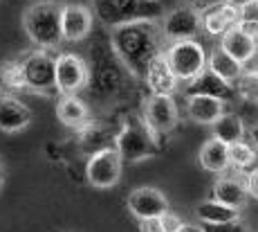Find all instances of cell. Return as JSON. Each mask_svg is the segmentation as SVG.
Instances as JSON below:
<instances>
[{
  "label": "cell",
  "mask_w": 258,
  "mask_h": 232,
  "mask_svg": "<svg viewBox=\"0 0 258 232\" xmlns=\"http://www.w3.org/2000/svg\"><path fill=\"white\" fill-rule=\"evenodd\" d=\"M112 50L128 70V75L144 79L148 72V66L166 50V38L162 34V25L157 18L148 21H133L126 25H119L110 29Z\"/></svg>",
  "instance_id": "1"
},
{
  "label": "cell",
  "mask_w": 258,
  "mask_h": 232,
  "mask_svg": "<svg viewBox=\"0 0 258 232\" xmlns=\"http://www.w3.org/2000/svg\"><path fill=\"white\" fill-rule=\"evenodd\" d=\"M63 5L56 0H41L32 7L25 9L23 14V27L29 41L36 48L45 50H56L63 41V25H61Z\"/></svg>",
  "instance_id": "2"
},
{
  "label": "cell",
  "mask_w": 258,
  "mask_h": 232,
  "mask_svg": "<svg viewBox=\"0 0 258 232\" xmlns=\"http://www.w3.org/2000/svg\"><path fill=\"white\" fill-rule=\"evenodd\" d=\"M160 137L151 131L142 115H126L121 120V129L115 133V149L123 162H142L160 154Z\"/></svg>",
  "instance_id": "3"
},
{
  "label": "cell",
  "mask_w": 258,
  "mask_h": 232,
  "mask_svg": "<svg viewBox=\"0 0 258 232\" xmlns=\"http://www.w3.org/2000/svg\"><path fill=\"white\" fill-rule=\"evenodd\" d=\"M92 12L94 18H99L110 29L133 21L160 18L166 14L160 3H148V0H92Z\"/></svg>",
  "instance_id": "4"
},
{
  "label": "cell",
  "mask_w": 258,
  "mask_h": 232,
  "mask_svg": "<svg viewBox=\"0 0 258 232\" xmlns=\"http://www.w3.org/2000/svg\"><path fill=\"white\" fill-rule=\"evenodd\" d=\"M18 61H21V68H23L25 90L34 92V95H43V97L58 95L56 57L52 54V50L36 48V50L23 54Z\"/></svg>",
  "instance_id": "5"
},
{
  "label": "cell",
  "mask_w": 258,
  "mask_h": 232,
  "mask_svg": "<svg viewBox=\"0 0 258 232\" xmlns=\"http://www.w3.org/2000/svg\"><path fill=\"white\" fill-rule=\"evenodd\" d=\"M164 54L180 83L198 81L207 72V68H209V54H207L205 45L198 38L168 43Z\"/></svg>",
  "instance_id": "6"
},
{
  "label": "cell",
  "mask_w": 258,
  "mask_h": 232,
  "mask_svg": "<svg viewBox=\"0 0 258 232\" xmlns=\"http://www.w3.org/2000/svg\"><path fill=\"white\" fill-rule=\"evenodd\" d=\"M160 25L166 43L191 41L202 32V12H198L193 5H180L168 9L160 18Z\"/></svg>",
  "instance_id": "7"
},
{
  "label": "cell",
  "mask_w": 258,
  "mask_h": 232,
  "mask_svg": "<svg viewBox=\"0 0 258 232\" xmlns=\"http://www.w3.org/2000/svg\"><path fill=\"white\" fill-rule=\"evenodd\" d=\"M90 83V63L74 52L56 54V88L58 95H79Z\"/></svg>",
  "instance_id": "8"
},
{
  "label": "cell",
  "mask_w": 258,
  "mask_h": 232,
  "mask_svg": "<svg viewBox=\"0 0 258 232\" xmlns=\"http://www.w3.org/2000/svg\"><path fill=\"white\" fill-rule=\"evenodd\" d=\"M121 169H123V160L115 147L97 151V154L88 156L86 162L88 185L97 187V190H110L121 180Z\"/></svg>",
  "instance_id": "9"
},
{
  "label": "cell",
  "mask_w": 258,
  "mask_h": 232,
  "mask_svg": "<svg viewBox=\"0 0 258 232\" xmlns=\"http://www.w3.org/2000/svg\"><path fill=\"white\" fill-rule=\"evenodd\" d=\"M142 117L151 126V131L157 137H162L177 126L180 111H177V104L173 100V95H148L144 100Z\"/></svg>",
  "instance_id": "10"
},
{
  "label": "cell",
  "mask_w": 258,
  "mask_h": 232,
  "mask_svg": "<svg viewBox=\"0 0 258 232\" xmlns=\"http://www.w3.org/2000/svg\"><path fill=\"white\" fill-rule=\"evenodd\" d=\"M126 207L137 221L144 219H160L164 212H168V199L162 190L151 185L144 187H135V190L128 194L126 199Z\"/></svg>",
  "instance_id": "11"
},
{
  "label": "cell",
  "mask_w": 258,
  "mask_h": 232,
  "mask_svg": "<svg viewBox=\"0 0 258 232\" xmlns=\"http://www.w3.org/2000/svg\"><path fill=\"white\" fill-rule=\"evenodd\" d=\"M61 25H63V41L68 43L86 41L94 27L92 7H86L81 3H66L61 14Z\"/></svg>",
  "instance_id": "12"
},
{
  "label": "cell",
  "mask_w": 258,
  "mask_h": 232,
  "mask_svg": "<svg viewBox=\"0 0 258 232\" xmlns=\"http://www.w3.org/2000/svg\"><path fill=\"white\" fill-rule=\"evenodd\" d=\"M186 115L193 124L213 126L225 115V100L209 92H191L186 97Z\"/></svg>",
  "instance_id": "13"
},
{
  "label": "cell",
  "mask_w": 258,
  "mask_h": 232,
  "mask_svg": "<svg viewBox=\"0 0 258 232\" xmlns=\"http://www.w3.org/2000/svg\"><path fill=\"white\" fill-rule=\"evenodd\" d=\"M238 23H240V7L227 3V0L211 5L202 12V29L209 36H222Z\"/></svg>",
  "instance_id": "14"
},
{
  "label": "cell",
  "mask_w": 258,
  "mask_h": 232,
  "mask_svg": "<svg viewBox=\"0 0 258 232\" xmlns=\"http://www.w3.org/2000/svg\"><path fill=\"white\" fill-rule=\"evenodd\" d=\"M32 124V111L16 95H0V131L21 133Z\"/></svg>",
  "instance_id": "15"
},
{
  "label": "cell",
  "mask_w": 258,
  "mask_h": 232,
  "mask_svg": "<svg viewBox=\"0 0 258 232\" xmlns=\"http://www.w3.org/2000/svg\"><path fill=\"white\" fill-rule=\"evenodd\" d=\"M211 199L222 205H229L234 210H242L247 205L249 192L242 178L238 176H220L211 187Z\"/></svg>",
  "instance_id": "16"
},
{
  "label": "cell",
  "mask_w": 258,
  "mask_h": 232,
  "mask_svg": "<svg viewBox=\"0 0 258 232\" xmlns=\"http://www.w3.org/2000/svg\"><path fill=\"white\" fill-rule=\"evenodd\" d=\"M151 95H173L177 90V77L173 72L171 63L166 61V54H160L155 61L148 66V72L144 77Z\"/></svg>",
  "instance_id": "17"
},
{
  "label": "cell",
  "mask_w": 258,
  "mask_h": 232,
  "mask_svg": "<svg viewBox=\"0 0 258 232\" xmlns=\"http://www.w3.org/2000/svg\"><path fill=\"white\" fill-rule=\"evenodd\" d=\"M220 48L225 52H229L236 61H240L242 66L251 61V59L258 54V43L254 36H249L247 32H242L240 25L231 27L227 34L220 36Z\"/></svg>",
  "instance_id": "18"
},
{
  "label": "cell",
  "mask_w": 258,
  "mask_h": 232,
  "mask_svg": "<svg viewBox=\"0 0 258 232\" xmlns=\"http://www.w3.org/2000/svg\"><path fill=\"white\" fill-rule=\"evenodd\" d=\"M198 162L205 171L209 174H225L231 167V158H229V145L220 142L218 137H209L205 145L198 151Z\"/></svg>",
  "instance_id": "19"
},
{
  "label": "cell",
  "mask_w": 258,
  "mask_h": 232,
  "mask_svg": "<svg viewBox=\"0 0 258 232\" xmlns=\"http://www.w3.org/2000/svg\"><path fill=\"white\" fill-rule=\"evenodd\" d=\"M56 117L70 129H83L90 122V106L79 95H61L56 102Z\"/></svg>",
  "instance_id": "20"
},
{
  "label": "cell",
  "mask_w": 258,
  "mask_h": 232,
  "mask_svg": "<svg viewBox=\"0 0 258 232\" xmlns=\"http://www.w3.org/2000/svg\"><path fill=\"white\" fill-rule=\"evenodd\" d=\"M209 72H213V75L220 79L222 83H227V86H236V81L242 77V72H245V66L218 45L209 52Z\"/></svg>",
  "instance_id": "21"
},
{
  "label": "cell",
  "mask_w": 258,
  "mask_h": 232,
  "mask_svg": "<svg viewBox=\"0 0 258 232\" xmlns=\"http://www.w3.org/2000/svg\"><path fill=\"white\" fill-rule=\"evenodd\" d=\"M196 216L202 225H220V223H231V221L240 219V210H234L229 205H222L213 199L200 201L196 205Z\"/></svg>",
  "instance_id": "22"
},
{
  "label": "cell",
  "mask_w": 258,
  "mask_h": 232,
  "mask_svg": "<svg viewBox=\"0 0 258 232\" xmlns=\"http://www.w3.org/2000/svg\"><path fill=\"white\" fill-rule=\"evenodd\" d=\"M211 137H218L225 145H236L245 140V122L236 113H225L216 124L211 126Z\"/></svg>",
  "instance_id": "23"
},
{
  "label": "cell",
  "mask_w": 258,
  "mask_h": 232,
  "mask_svg": "<svg viewBox=\"0 0 258 232\" xmlns=\"http://www.w3.org/2000/svg\"><path fill=\"white\" fill-rule=\"evenodd\" d=\"M25 90L23 68L18 59L0 63V95H14V92Z\"/></svg>",
  "instance_id": "24"
},
{
  "label": "cell",
  "mask_w": 258,
  "mask_h": 232,
  "mask_svg": "<svg viewBox=\"0 0 258 232\" xmlns=\"http://www.w3.org/2000/svg\"><path fill=\"white\" fill-rule=\"evenodd\" d=\"M229 158H231V167L245 171V169H249V167L256 165L258 154H256V149L249 145V142L242 140V142H236V145L229 147Z\"/></svg>",
  "instance_id": "25"
},
{
  "label": "cell",
  "mask_w": 258,
  "mask_h": 232,
  "mask_svg": "<svg viewBox=\"0 0 258 232\" xmlns=\"http://www.w3.org/2000/svg\"><path fill=\"white\" fill-rule=\"evenodd\" d=\"M236 90L240 95V100L258 104V72H249V70L242 72V77L236 81Z\"/></svg>",
  "instance_id": "26"
},
{
  "label": "cell",
  "mask_w": 258,
  "mask_h": 232,
  "mask_svg": "<svg viewBox=\"0 0 258 232\" xmlns=\"http://www.w3.org/2000/svg\"><path fill=\"white\" fill-rule=\"evenodd\" d=\"M160 221H162V230L164 232H180L182 228H184V223H186V221L173 210L164 212V214L160 216Z\"/></svg>",
  "instance_id": "27"
},
{
  "label": "cell",
  "mask_w": 258,
  "mask_h": 232,
  "mask_svg": "<svg viewBox=\"0 0 258 232\" xmlns=\"http://www.w3.org/2000/svg\"><path fill=\"white\" fill-rule=\"evenodd\" d=\"M205 232H251V228L242 219H238V221H231V223L205 225Z\"/></svg>",
  "instance_id": "28"
},
{
  "label": "cell",
  "mask_w": 258,
  "mask_h": 232,
  "mask_svg": "<svg viewBox=\"0 0 258 232\" xmlns=\"http://www.w3.org/2000/svg\"><path fill=\"white\" fill-rule=\"evenodd\" d=\"M240 21L242 23H256L258 25V0H249L240 7Z\"/></svg>",
  "instance_id": "29"
},
{
  "label": "cell",
  "mask_w": 258,
  "mask_h": 232,
  "mask_svg": "<svg viewBox=\"0 0 258 232\" xmlns=\"http://www.w3.org/2000/svg\"><path fill=\"white\" fill-rule=\"evenodd\" d=\"M245 185H247V192H249L251 199L258 201V167L256 169H251L249 174L245 176Z\"/></svg>",
  "instance_id": "30"
},
{
  "label": "cell",
  "mask_w": 258,
  "mask_h": 232,
  "mask_svg": "<svg viewBox=\"0 0 258 232\" xmlns=\"http://www.w3.org/2000/svg\"><path fill=\"white\" fill-rule=\"evenodd\" d=\"M140 232H164L160 219H144L140 221Z\"/></svg>",
  "instance_id": "31"
},
{
  "label": "cell",
  "mask_w": 258,
  "mask_h": 232,
  "mask_svg": "<svg viewBox=\"0 0 258 232\" xmlns=\"http://www.w3.org/2000/svg\"><path fill=\"white\" fill-rule=\"evenodd\" d=\"M180 232H205V225L202 223H184V228Z\"/></svg>",
  "instance_id": "32"
},
{
  "label": "cell",
  "mask_w": 258,
  "mask_h": 232,
  "mask_svg": "<svg viewBox=\"0 0 258 232\" xmlns=\"http://www.w3.org/2000/svg\"><path fill=\"white\" fill-rule=\"evenodd\" d=\"M3 187H5V165L0 160V192H3Z\"/></svg>",
  "instance_id": "33"
},
{
  "label": "cell",
  "mask_w": 258,
  "mask_h": 232,
  "mask_svg": "<svg viewBox=\"0 0 258 232\" xmlns=\"http://www.w3.org/2000/svg\"><path fill=\"white\" fill-rule=\"evenodd\" d=\"M227 3L236 5V7H242V5H245V3H249V0H227Z\"/></svg>",
  "instance_id": "34"
},
{
  "label": "cell",
  "mask_w": 258,
  "mask_h": 232,
  "mask_svg": "<svg viewBox=\"0 0 258 232\" xmlns=\"http://www.w3.org/2000/svg\"><path fill=\"white\" fill-rule=\"evenodd\" d=\"M148 3H160V0H148Z\"/></svg>",
  "instance_id": "35"
},
{
  "label": "cell",
  "mask_w": 258,
  "mask_h": 232,
  "mask_svg": "<svg viewBox=\"0 0 258 232\" xmlns=\"http://www.w3.org/2000/svg\"><path fill=\"white\" fill-rule=\"evenodd\" d=\"M254 38H256V43H258V32H256V36H254Z\"/></svg>",
  "instance_id": "36"
}]
</instances>
